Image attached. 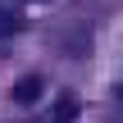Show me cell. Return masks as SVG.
<instances>
[{
    "mask_svg": "<svg viewBox=\"0 0 123 123\" xmlns=\"http://www.w3.org/2000/svg\"><path fill=\"white\" fill-rule=\"evenodd\" d=\"M41 96V78H18V87H14V100H23V105H32Z\"/></svg>",
    "mask_w": 123,
    "mask_h": 123,
    "instance_id": "6da1fadb",
    "label": "cell"
},
{
    "mask_svg": "<svg viewBox=\"0 0 123 123\" xmlns=\"http://www.w3.org/2000/svg\"><path fill=\"white\" fill-rule=\"evenodd\" d=\"M73 114H78V105H73V100L64 96V100L55 105V119H59V123H68V119H73Z\"/></svg>",
    "mask_w": 123,
    "mask_h": 123,
    "instance_id": "7a4b0ae2",
    "label": "cell"
},
{
    "mask_svg": "<svg viewBox=\"0 0 123 123\" xmlns=\"http://www.w3.org/2000/svg\"><path fill=\"white\" fill-rule=\"evenodd\" d=\"M119 100H123V87H119Z\"/></svg>",
    "mask_w": 123,
    "mask_h": 123,
    "instance_id": "3957f363",
    "label": "cell"
}]
</instances>
